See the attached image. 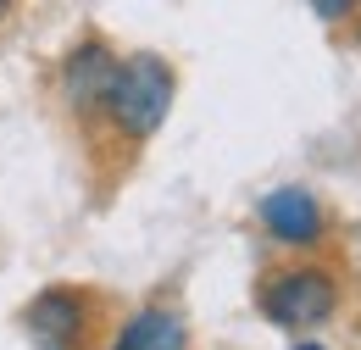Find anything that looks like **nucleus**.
<instances>
[{
	"mask_svg": "<svg viewBox=\"0 0 361 350\" xmlns=\"http://www.w3.org/2000/svg\"><path fill=\"white\" fill-rule=\"evenodd\" d=\"M173 95H178L173 67L161 56L139 50L128 61H117V78H111V95H106V117L128 145H145V139L161 133L167 111H173Z\"/></svg>",
	"mask_w": 361,
	"mask_h": 350,
	"instance_id": "f257e3e1",
	"label": "nucleus"
},
{
	"mask_svg": "<svg viewBox=\"0 0 361 350\" xmlns=\"http://www.w3.org/2000/svg\"><path fill=\"white\" fill-rule=\"evenodd\" d=\"M256 306L272 328H289V334L322 328L339 311V284H334L328 267H283V272H267Z\"/></svg>",
	"mask_w": 361,
	"mask_h": 350,
	"instance_id": "f03ea898",
	"label": "nucleus"
},
{
	"mask_svg": "<svg viewBox=\"0 0 361 350\" xmlns=\"http://www.w3.org/2000/svg\"><path fill=\"white\" fill-rule=\"evenodd\" d=\"M23 328L39 350H78L90 334V301L67 284H50L23 306Z\"/></svg>",
	"mask_w": 361,
	"mask_h": 350,
	"instance_id": "7ed1b4c3",
	"label": "nucleus"
},
{
	"mask_svg": "<svg viewBox=\"0 0 361 350\" xmlns=\"http://www.w3.org/2000/svg\"><path fill=\"white\" fill-rule=\"evenodd\" d=\"M256 217H262V228H267L278 245H289V251H317V245H322V234H328L322 200H317L306 183H283V189L262 195Z\"/></svg>",
	"mask_w": 361,
	"mask_h": 350,
	"instance_id": "20e7f679",
	"label": "nucleus"
},
{
	"mask_svg": "<svg viewBox=\"0 0 361 350\" xmlns=\"http://www.w3.org/2000/svg\"><path fill=\"white\" fill-rule=\"evenodd\" d=\"M117 50L106 40H84L67 50L61 61V100L78 111V117H100L106 111V95H111V78H117Z\"/></svg>",
	"mask_w": 361,
	"mask_h": 350,
	"instance_id": "39448f33",
	"label": "nucleus"
},
{
	"mask_svg": "<svg viewBox=\"0 0 361 350\" xmlns=\"http://www.w3.org/2000/svg\"><path fill=\"white\" fill-rule=\"evenodd\" d=\"M111 350H189V322L178 306H139L117 328Z\"/></svg>",
	"mask_w": 361,
	"mask_h": 350,
	"instance_id": "423d86ee",
	"label": "nucleus"
},
{
	"mask_svg": "<svg viewBox=\"0 0 361 350\" xmlns=\"http://www.w3.org/2000/svg\"><path fill=\"white\" fill-rule=\"evenodd\" d=\"M306 6H312L322 23H345V17L356 11V0H306Z\"/></svg>",
	"mask_w": 361,
	"mask_h": 350,
	"instance_id": "0eeeda50",
	"label": "nucleus"
},
{
	"mask_svg": "<svg viewBox=\"0 0 361 350\" xmlns=\"http://www.w3.org/2000/svg\"><path fill=\"white\" fill-rule=\"evenodd\" d=\"M295 350H322V345H317V339H300V345H295Z\"/></svg>",
	"mask_w": 361,
	"mask_h": 350,
	"instance_id": "6e6552de",
	"label": "nucleus"
},
{
	"mask_svg": "<svg viewBox=\"0 0 361 350\" xmlns=\"http://www.w3.org/2000/svg\"><path fill=\"white\" fill-rule=\"evenodd\" d=\"M6 11H11V0H0V17H6Z\"/></svg>",
	"mask_w": 361,
	"mask_h": 350,
	"instance_id": "1a4fd4ad",
	"label": "nucleus"
}]
</instances>
